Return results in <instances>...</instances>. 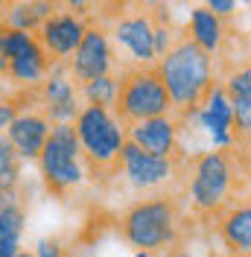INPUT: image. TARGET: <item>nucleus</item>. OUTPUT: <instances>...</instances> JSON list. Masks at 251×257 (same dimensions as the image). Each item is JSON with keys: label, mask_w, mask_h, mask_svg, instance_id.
I'll list each match as a JSON object with an SVG mask.
<instances>
[{"label": "nucleus", "mask_w": 251, "mask_h": 257, "mask_svg": "<svg viewBox=\"0 0 251 257\" xmlns=\"http://www.w3.org/2000/svg\"><path fill=\"white\" fill-rule=\"evenodd\" d=\"M181 225H184V208L181 199L173 190L152 193L135 199L120 216V234L135 251L161 254L173 251L181 240Z\"/></svg>", "instance_id": "obj_1"}, {"label": "nucleus", "mask_w": 251, "mask_h": 257, "mask_svg": "<svg viewBox=\"0 0 251 257\" xmlns=\"http://www.w3.org/2000/svg\"><path fill=\"white\" fill-rule=\"evenodd\" d=\"M155 70L167 88L170 102H173V114H178V117L196 111L207 96V91L219 82L216 59L199 50L187 35H181L173 44V50L158 59Z\"/></svg>", "instance_id": "obj_2"}, {"label": "nucleus", "mask_w": 251, "mask_h": 257, "mask_svg": "<svg viewBox=\"0 0 251 257\" xmlns=\"http://www.w3.org/2000/svg\"><path fill=\"white\" fill-rule=\"evenodd\" d=\"M236 164L231 149H204L187 164L184 202L202 219H216L231 205Z\"/></svg>", "instance_id": "obj_3"}, {"label": "nucleus", "mask_w": 251, "mask_h": 257, "mask_svg": "<svg viewBox=\"0 0 251 257\" xmlns=\"http://www.w3.org/2000/svg\"><path fill=\"white\" fill-rule=\"evenodd\" d=\"M73 132L88 176H114L120 152L129 141L126 123L117 117V111L99 105H82V111L73 120Z\"/></svg>", "instance_id": "obj_4"}, {"label": "nucleus", "mask_w": 251, "mask_h": 257, "mask_svg": "<svg viewBox=\"0 0 251 257\" xmlns=\"http://www.w3.org/2000/svg\"><path fill=\"white\" fill-rule=\"evenodd\" d=\"M35 164H38L44 187L53 196H67V193L79 190L85 184L88 167L82 161V149H79L73 123H59V126L50 128V138Z\"/></svg>", "instance_id": "obj_5"}, {"label": "nucleus", "mask_w": 251, "mask_h": 257, "mask_svg": "<svg viewBox=\"0 0 251 257\" xmlns=\"http://www.w3.org/2000/svg\"><path fill=\"white\" fill-rule=\"evenodd\" d=\"M114 111L126 126L149 120V117L173 114V102L155 67H123L120 70V91H117Z\"/></svg>", "instance_id": "obj_6"}, {"label": "nucleus", "mask_w": 251, "mask_h": 257, "mask_svg": "<svg viewBox=\"0 0 251 257\" xmlns=\"http://www.w3.org/2000/svg\"><path fill=\"white\" fill-rule=\"evenodd\" d=\"M114 173L123 178L135 193H143V196L167 193L178 181L181 158H158V155L143 152L141 146H135L132 141H126Z\"/></svg>", "instance_id": "obj_7"}, {"label": "nucleus", "mask_w": 251, "mask_h": 257, "mask_svg": "<svg viewBox=\"0 0 251 257\" xmlns=\"http://www.w3.org/2000/svg\"><path fill=\"white\" fill-rule=\"evenodd\" d=\"M152 12H129L111 21L108 38L114 53L123 56V67H155V47H152Z\"/></svg>", "instance_id": "obj_8"}, {"label": "nucleus", "mask_w": 251, "mask_h": 257, "mask_svg": "<svg viewBox=\"0 0 251 257\" xmlns=\"http://www.w3.org/2000/svg\"><path fill=\"white\" fill-rule=\"evenodd\" d=\"M67 70H70L76 85H85V82L96 79V76H108V73L120 70L114 44H111L108 30L102 24H94V21L88 24L79 47L73 50V56L67 62Z\"/></svg>", "instance_id": "obj_9"}, {"label": "nucleus", "mask_w": 251, "mask_h": 257, "mask_svg": "<svg viewBox=\"0 0 251 257\" xmlns=\"http://www.w3.org/2000/svg\"><path fill=\"white\" fill-rule=\"evenodd\" d=\"M32 102L47 114L53 126L76 120V114L82 111V99H79V85L73 82L67 64H50L44 82L32 91Z\"/></svg>", "instance_id": "obj_10"}, {"label": "nucleus", "mask_w": 251, "mask_h": 257, "mask_svg": "<svg viewBox=\"0 0 251 257\" xmlns=\"http://www.w3.org/2000/svg\"><path fill=\"white\" fill-rule=\"evenodd\" d=\"M181 120H196V126L202 128L210 141V149H234L236 146V132H234V111H231V99L222 79L207 91L202 105L196 111L184 114Z\"/></svg>", "instance_id": "obj_11"}, {"label": "nucleus", "mask_w": 251, "mask_h": 257, "mask_svg": "<svg viewBox=\"0 0 251 257\" xmlns=\"http://www.w3.org/2000/svg\"><path fill=\"white\" fill-rule=\"evenodd\" d=\"M50 128H53V123L47 120V114L32 102V94H21V108L12 117V123L3 128V135L12 144V149L21 155V161H38V155H41V149L50 138Z\"/></svg>", "instance_id": "obj_12"}, {"label": "nucleus", "mask_w": 251, "mask_h": 257, "mask_svg": "<svg viewBox=\"0 0 251 257\" xmlns=\"http://www.w3.org/2000/svg\"><path fill=\"white\" fill-rule=\"evenodd\" d=\"M88 24H91L88 18L73 15V12H67V9H56V12L38 27L35 38H38L41 50L47 53L50 64H67L70 62V56H73V50L79 47V41H82V35L88 30Z\"/></svg>", "instance_id": "obj_13"}, {"label": "nucleus", "mask_w": 251, "mask_h": 257, "mask_svg": "<svg viewBox=\"0 0 251 257\" xmlns=\"http://www.w3.org/2000/svg\"><path fill=\"white\" fill-rule=\"evenodd\" d=\"M126 135L135 146L143 152L158 155V158H181V117L178 114H164V117H149L141 123L126 126Z\"/></svg>", "instance_id": "obj_14"}, {"label": "nucleus", "mask_w": 251, "mask_h": 257, "mask_svg": "<svg viewBox=\"0 0 251 257\" xmlns=\"http://www.w3.org/2000/svg\"><path fill=\"white\" fill-rule=\"evenodd\" d=\"M216 231L231 257H251V202H231L216 216Z\"/></svg>", "instance_id": "obj_15"}, {"label": "nucleus", "mask_w": 251, "mask_h": 257, "mask_svg": "<svg viewBox=\"0 0 251 257\" xmlns=\"http://www.w3.org/2000/svg\"><path fill=\"white\" fill-rule=\"evenodd\" d=\"M47 73H50V59H47V53L41 50L38 38H35L32 44H27L24 50H18V53L9 56L6 79L12 82L21 94H32V91L44 82Z\"/></svg>", "instance_id": "obj_16"}, {"label": "nucleus", "mask_w": 251, "mask_h": 257, "mask_svg": "<svg viewBox=\"0 0 251 257\" xmlns=\"http://www.w3.org/2000/svg\"><path fill=\"white\" fill-rule=\"evenodd\" d=\"M187 38L199 50H204L207 56L216 59L225 50V41H228V21L216 18L213 12H207L199 3V6L190 9V15H187Z\"/></svg>", "instance_id": "obj_17"}, {"label": "nucleus", "mask_w": 251, "mask_h": 257, "mask_svg": "<svg viewBox=\"0 0 251 257\" xmlns=\"http://www.w3.org/2000/svg\"><path fill=\"white\" fill-rule=\"evenodd\" d=\"M225 91L231 99V111H234V132L236 138H251V64H239L225 73Z\"/></svg>", "instance_id": "obj_18"}, {"label": "nucleus", "mask_w": 251, "mask_h": 257, "mask_svg": "<svg viewBox=\"0 0 251 257\" xmlns=\"http://www.w3.org/2000/svg\"><path fill=\"white\" fill-rule=\"evenodd\" d=\"M24 228H27V210L18 199L0 205V257H18L24 248Z\"/></svg>", "instance_id": "obj_19"}, {"label": "nucleus", "mask_w": 251, "mask_h": 257, "mask_svg": "<svg viewBox=\"0 0 251 257\" xmlns=\"http://www.w3.org/2000/svg\"><path fill=\"white\" fill-rule=\"evenodd\" d=\"M21 176H24V161L6 141V135L0 132V205L9 199H18Z\"/></svg>", "instance_id": "obj_20"}, {"label": "nucleus", "mask_w": 251, "mask_h": 257, "mask_svg": "<svg viewBox=\"0 0 251 257\" xmlns=\"http://www.w3.org/2000/svg\"><path fill=\"white\" fill-rule=\"evenodd\" d=\"M120 91V70L108 76H96V79L79 85V99L82 105H99V108H114Z\"/></svg>", "instance_id": "obj_21"}, {"label": "nucleus", "mask_w": 251, "mask_h": 257, "mask_svg": "<svg viewBox=\"0 0 251 257\" xmlns=\"http://www.w3.org/2000/svg\"><path fill=\"white\" fill-rule=\"evenodd\" d=\"M35 257H70L67 254V248L62 245V240H56V237H44V240L35 242Z\"/></svg>", "instance_id": "obj_22"}, {"label": "nucleus", "mask_w": 251, "mask_h": 257, "mask_svg": "<svg viewBox=\"0 0 251 257\" xmlns=\"http://www.w3.org/2000/svg\"><path fill=\"white\" fill-rule=\"evenodd\" d=\"M202 6L207 9V12H213L216 18H222V21H228V18L236 15V0H202Z\"/></svg>", "instance_id": "obj_23"}, {"label": "nucleus", "mask_w": 251, "mask_h": 257, "mask_svg": "<svg viewBox=\"0 0 251 257\" xmlns=\"http://www.w3.org/2000/svg\"><path fill=\"white\" fill-rule=\"evenodd\" d=\"M59 6L62 9H67V12H73V15H82L91 21V9H94V0H59Z\"/></svg>", "instance_id": "obj_24"}, {"label": "nucleus", "mask_w": 251, "mask_h": 257, "mask_svg": "<svg viewBox=\"0 0 251 257\" xmlns=\"http://www.w3.org/2000/svg\"><path fill=\"white\" fill-rule=\"evenodd\" d=\"M6 70H9V53H6L3 41H0V79H6Z\"/></svg>", "instance_id": "obj_25"}, {"label": "nucleus", "mask_w": 251, "mask_h": 257, "mask_svg": "<svg viewBox=\"0 0 251 257\" xmlns=\"http://www.w3.org/2000/svg\"><path fill=\"white\" fill-rule=\"evenodd\" d=\"M167 257H196V254H193V251H187V248H173Z\"/></svg>", "instance_id": "obj_26"}, {"label": "nucleus", "mask_w": 251, "mask_h": 257, "mask_svg": "<svg viewBox=\"0 0 251 257\" xmlns=\"http://www.w3.org/2000/svg\"><path fill=\"white\" fill-rule=\"evenodd\" d=\"M6 3H9V0H0V27L6 24Z\"/></svg>", "instance_id": "obj_27"}, {"label": "nucleus", "mask_w": 251, "mask_h": 257, "mask_svg": "<svg viewBox=\"0 0 251 257\" xmlns=\"http://www.w3.org/2000/svg\"><path fill=\"white\" fill-rule=\"evenodd\" d=\"M135 257H152V254H146V251H135Z\"/></svg>", "instance_id": "obj_28"}, {"label": "nucleus", "mask_w": 251, "mask_h": 257, "mask_svg": "<svg viewBox=\"0 0 251 257\" xmlns=\"http://www.w3.org/2000/svg\"><path fill=\"white\" fill-rule=\"evenodd\" d=\"M18 257H35V254H32V251H21Z\"/></svg>", "instance_id": "obj_29"}, {"label": "nucleus", "mask_w": 251, "mask_h": 257, "mask_svg": "<svg viewBox=\"0 0 251 257\" xmlns=\"http://www.w3.org/2000/svg\"><path fill=\"white\" fill-rule=\"evenodd\" d=\"M236 3H245V6H248V3H251V0H236Z\"/></svg>", "instance_id": "obj_30"}, {"label": "nucleus", "mask_w": 251, "mask_h": 257, "mask_svg": "<svg viewBox=\"0 0 251 257\" xmlns=\"http://www.w3.org/2000/svg\"><path fill=\"white\" fill-rule=\"evenodd\" d=\"M248 64H251V53H248Z\"/></svg>", "instance_id": "obj_31"}, {"label": "nucleus", "mask_w": 251, "mask_h": 257, "mask_svg": "<svg viewBox=\"0 0 251 257\" xmlns=\"http://www.w3.org/2000/svg\"><path fill=\"white\" fill-rule=\"evenodd\" d=\"M155 3H164V0H155Z\"/></svg>", "instance_id": "obj_32"}, {"label": "nucleus", "mask_w": 251, "mask_h": 257, "mask_svg": "<svg viewBox=\"0 0 251 257\" xmlns=\"http://www.w3.org/2000/svg\"><path fill=\"white\" fill-rule=\"evenodd\" d=\"M0 132H3V126H0Z\"/></svg>", "instance_id": "obj_33"}]
</instances>
